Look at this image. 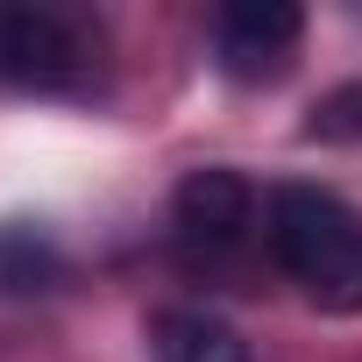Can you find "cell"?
Returning a JSON list of instances; mask_svg holds the SVG:
<instances>
[{"label": "cell", "mask_w": 362, "mask_h": 362, "mask_svg": "<svg viewBox=\"0 0 362 362\" xmlns=\"http://www.w3.org/2000/svg\"><path fill=\"white\" fill-rule=\"evenodd\" d=\"M93 71V43L57 8H8L0 15V78L29 93H78Z\"/></svg>", "instance_id": "obj_2"}, {"label": "cell", "mask_w": 362, "mask_h": 362, "mask_svg": "<svg viewBox=\"0 0 362 362\" xmlns=\"http://www.w3.org/2000/svg\"><path fill=\"white\" fill-rule=\"evenodd\" d=\"M57 277H64V249L50 242V228H36V221H8L0 228V291L8 298L50 291Z\"/></svg>", "instance_id": "obj_6"}, {"label": "cell", "mask_w": 362, "mask_h": 362, "mask_svg": "<svg viewBox=\"0 0 362 362\" xmlns=\"http://www.w3.org/2000/svg\"><path fill=\"white\" fill-rule=\"evenodd\" d=\"M170 228H177V249H185V263H206L221 270L228 256L249 249V228H256V192L242 170H192L185 185H177L170 199Z\"/></svg>", "instance_id": "obj_3"}, {"label": "cell", "mask_w": 362, "mask_h": 362, "mask_svg": "<svg viewBox=\"0 0 362 362\" xmlns=\"http://www.w3.org/2000/svg\"><path fill=\"white\" fill-rule=\"evenodd\" d=\"M313 135H362V86H341L313 107Z\"/></svg>", "instance_id": "obj_7"}, {"label": "cell", "mask_w": 362, "mask_h": 362, "mask_svg": "<svg viewBox=\"0 0 362 362\" xmlns=\"http://www.w3.org/2000/svg\"><path fill=\"white\" fill-rule=\"evenodd\" d=\"M156 362H249V341L214 313H156Z\"/></svg>", "instance_id": "obj_5"}, {"label": "cell", "mask_w": 362, "mask_h": 362, "mask_svg": "<svg viewBox=\"0 0 362 362\" xmlns=\"http://www.w3.org/2000/svg\"><path fill=\"white\" fill-rule=\"evenodd\" d=\"M298 36H305V15L291 8V0H228V8L214 15V57L242 86L284 78Z\"/></svg>", "instance_id": "obj_4"}, {"label": "cell", "mask_w": 362, "mask_h": 362, "mask_svg": "<svg viewBox=\"0 0 362 362\" xmlns=\"http://www.w3.org/2000/svg\"><path fill=\"white\" fill-rule=\"evenodd\" d=\"M277 270L320 313H362V214L320 185H277L263 214Z\"/></svg>", "instance_id": "obj_1"}]
</instances>
